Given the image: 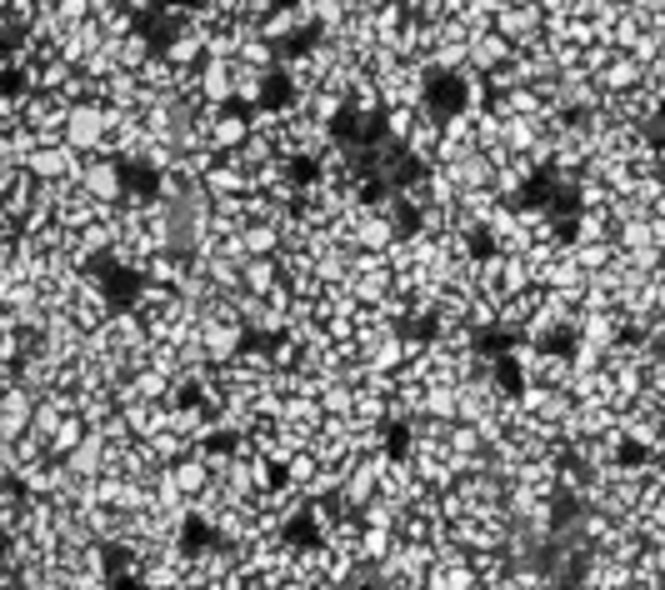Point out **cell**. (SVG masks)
Instances as JSON below:
<instances>
[{"instance_id": "obj_2", "label": "cell", "mask_w": 665, "mask_h": 590, "mask_svg": "<svg viewBox=\"0 0 665 590\" xmlns=\"http://www.w3.org/2000/svg\"><path fill=\"white\" fill-rule=\"evenodd\" d=\"M246 346H251L246 326H236V320H200V356H206V365H230Z\"/></svg>"}, {"instance_id": "obj_20", "label": "cell", "mask_w": 665, "mask_h": 590, "mask_svg": "<svg viewBox=\"0 0 665 590\" xmlns=\"http://www.w3.org/2000/svg\"><path fill=\"white\" fill-rule=\"evenodd\" d=\"M15 181H21V165H11V161H0V200H11V190H15Z\"/></svg>"}, {"instance_id": "obj_13", "label": "cell", "mask_w": 665, "mask_h": 590, "mask_svg": "<svg viewBox=\"0 0 665 590\" xmlns=\"http://www.w3.org/2000/svg\"><path fill=\"white\" fill-rule=\"evenodd\" d=\"M275 285H281V261H275V255H271V261H246V265H240V291H246V295L265 301Z\"/></svg>"}, {"instance_id": "obj_7", "label": "cell", "mask_w": 665, "mask_h": 590, "mask_svg": "<svg viewBox=\"0 0 665 590\" xmlns=\"http://www.w3.org/2000/svg\"><path fill=\"white\" fill-rule=\"evenodd\" d=\"M395 236H401V226L395 220H385V216H360V226L350 230V251H371V255H385L395 245Z\"/></svg>"}, {"instance_id": "obj_18", "label": "cell", "mask_w": 665, "mask_h": 590, "mask_svg": "<svg viewBox=\"0 0 665 590\" xmlns=\"http://www.w3.org/2000/svg\"><path fill=\"white\" fill-rule=\"evenodd\" d=\"M145 450H151V460L161 470H171L175 460H186L190 456V440H181V436H171V430H161V436H151V440H141Z\"/></svg>"}, {"instance_id": "obj_15", "label": "cell", "mask_w": 665, "mask_h": 590, "mask_svg": "<svg viewBox=\"0 0 665 590\" xmlns=\"http://www.w3.org/2000/svg\"><path fill=\"white\" fill-rule=\"evenodd\" d=\"M171 485L181 491V501H196V495H206V485H210V476H206V466H200L196 456H186V460H175L171 470Z\"/></svg>"}, {"instance_id": "obj_9", "label": "cell", "mask_w": 665, "mask_h": 590, "mask_svg": "<svg viewBox=\"0 0 665 590\" xmlns=\"http://www.w3.org/2000/svg\"><path fill=\"white\" fill-rule=\"evenodd\" d=\"M31 420H35V395H25V391L0 395V436L6 440L31 436Z\"/></svg>"}, {"instance_id": "obj_17", "label": "cell", "mask_w": 665, "mask_h": 590, "mask_svg": "<svg viewBox=\"0 0 665 590\" xmlns=\"http://www.w3.org/2000/svg\"><path fill=\"white\" fill-rule=\"evenodd\" d=\"M86 436H90V430H86V420H80V416H66V420H61V426L51 430V436H45V450H51V460H66L70 450H80V446H86Z\"/></svg>"}, {"instance_id": "obj_14", "label": "cell", "mask_w": 665, "mask_h": 590, "mask_svg": "<svg viewBox=\"0 0 665 590\" xmlns=\"http://www.w3.org/2000/svg\"><path fill=\"white\" fill-rule=\"evenodd\" d=\"M316 481H320V460L310 456V450H295V456L281 466V485H291L301 501H306V491H310Z\"/></svg>"}, {"instance_id": "obj_10", "label": "cell", "mask_w": 665, "mask_h": 590, "mask_svg": "<svg viewBox=\"0 0 665 590\" xmlns=\"http://www.w3.org/2000/svg\"><path fill=\"white\" fill-rule=\"evenodd\" d=\"M641 80H645V70L635 66L631 55H611L606 70L596 76V86H600V96H631V90H641Z\"/></svg>"}, {"instance_id": "obj_11", "label": "cell", "mask_w": 665, "mask_h": 590, "mask_svg": "<svg viewBox=\"0 0 665 590\" xmlns=\"http://www.w3.org/2000/svg\"><path fill=\"white\" fill-rule=\"evenodd\" d=\"M120 426H126V436H131V440L161 436V430H165V405H145V401L120 405Z\"/></svg>"}, {"instance_id": "obj_16", "label": "cell", "mask_w": 665, "mask_h": 590, "mask_svg": "<svg viewBox=\"0 0 665 590\" xmlns=\"http://www.w3.org/2000/svg\"><path fill=\"white\" fill-rule=\"evenodd\" d=\"M391 550H395V531H381V525H360V540H356V560H360V566H381Z\"/></svg>"}, {"instance_id": "obj_8", "label": "cell", "mask_w": 665, "mask_h": 590, "mask_svg": "<svg viewBox=\"0 0 665 590\" xmlns=\"http://www.w3.org/2000/svg\"><path fill=\"white\" fill-rule=\"evenodd\" d=\"M505 61H511V45L501 41V35H470L466 41V70L470 76H491L495 66H505Z\"/></svg>"}, {"instance_id": "obj_1", "label": "cell", "mask_w": 665, "mask_h": 590, "mask_svg": "<svg viewBox=\"0 0 665 590\" xmlns=\"http://www.w3.org/2000/svg\"><path fill=\"white\" fill-rule=\"evenodd\" d=\"M100 135H106V106H100V100H86V106L66 110V151H76L80 161H90Z\"/></svg>"}, {"instance_id": "obj_3", "label": "cell", "mask_w": 665, "mask_h": 590, "mask_svg": "<svg viewBox=\"0 0 665 590\" xmlns=\"http://www.w3.org/2000/svg\"><path fill=\"white\" fill-rule=\"evenodd\" d=\"M491 31L505 45H525L541 35V6H521V0H495V21Z\"/></svg>"}, {"instance_id": "obj_6", "label": "cell", "mask_w": 665, "mask_h": 590, "mask_svg": "<svg viewBox=\"0 0 665 590\" xmlns=\"http://www.w3.org/2000/svg\"><path fill=\"white\" fill-rule=\"evenodd\" d=\"M246 141H251V116H246L240 106L216 110V121H210V151H216V155H236Z\"/></svg>"}, {"instance_id": "obj_4", "label": "cell", "mask_w": 665, "mask_h": 590, "mask_svg": "<svg viewBox=\"0 0 665 590\" xmlns=\"http://www.w3.org/2000/svg\"><path fill=\"white\" fill-rule=\"evenodd\" d=\"M80 190L96 206H116L126 196V165L120 161H80Z\"/></svg>"}, {"instance_id": "obj_5", "label": "cell", "mask_w": 665, "mask_h": 590, "mask_svg": "<svg viewBox=\"0 0 665 590\" xmlns=\"http://www.w3.org/2000/svg\"><path fill=\"white\" fill-rule=\"evenodd\" d=\"M155 55L165 61V70H175V76H190V70H200V61H206V41L190 31H175L165 35L161 45H155Z\"/></svg>"}, {"instance_id": "obj_12", "label": "cell", "mask_w": 665, "mask_h": 590, "mask_svg": "<svg viewBox=\"0 0 665 590\" xmlns=\"http://www.w3.org/2000/svg\"><path fill=\"white\" fill-rule=\"evenodd\" d=\"M110 51H116V66L126 70V76H141V70L155 61V41L141 31H131L126 41H110Z\"/></svg>"}, {"instance_id": "obj_19", "label": "cell", "mask_w": 665, "mask_h": 590, "mask_svg": "<svg viewBox=\"0 0 665 590\" xmlns=\"http://www.w3.org/2000/svg\"><path fill=\"white\" fill-rule=\"evenodd\" d=\"M395 521H401V505L381 501V495H375V501L360 511V525H381V531H395Z\"/></svg>"}]
</instances>
